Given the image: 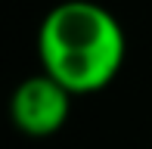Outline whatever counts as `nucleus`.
<instances>
[{"mask_svg":"<svg viewBox=\"0 0 152 149\" xmlns=\"http://www.w3.org/2000/svg\"><path fill=\"white\" fill-rule=\"evenodd\" d=\"M127 34L112 9L93 0H62L37 28V59L75 96L99 93L118 78Z\"/></svg>","mask_w":152,"mask_h":149,"instance_id":"nucleus-1","label":"nucleus"},{"mask_svg":"<svg viewBox=\"0 0 152 149\" xmlns=\"http://www.w3.org/2000/svg\"><path fill=\"white\" fill-rule=\"evenodd\" d=\"M72 96L65 84H59L53 74L40 69L37 74L25 78L10 96V118L16 131L25 137H53L65 127L72 115Z\"/></svg>","mask_w":152,"mask_h":149,"instance_id":"nucleus-2","label":"nucleus"}]
</instances>
